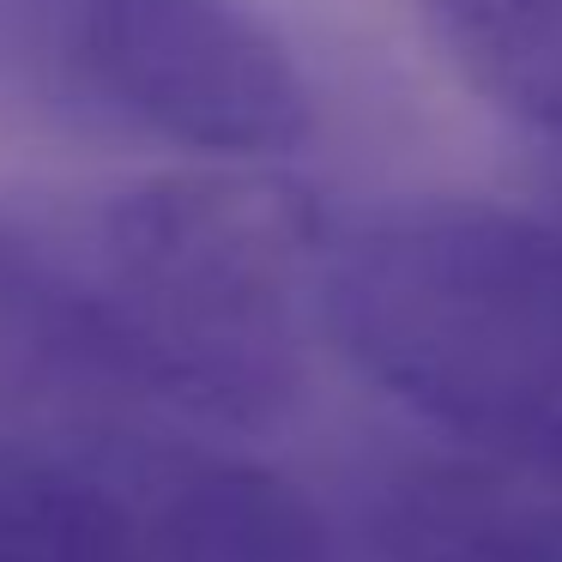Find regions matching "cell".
I'll return each instance as SVG.
<instances>
[{
    "label": "cell",
    "mask_w": 562,
    "mask_h": 562,
    "mask_svg": "<svg viewBox=\"0 0 562 562\" xmlns=\"http://www.w3.org/2000/svg\"><path fill=\"white\" fill-rule=\"evenodd\" d=\"M127 375L164 429L284 412L327 339L333 218L255 164L158 170L74 212Z\"/></svg>",
    "instance_id": "6da1fadb"
},
{
    "label": "cell",
    "mask_w": 562,
    "mask_h": 562,
    "mask_svg": "<svg viewBox=\"0 0 562 562\" xmlns=\"http://www.w3.org/2000/svg\"><path fill=\"white\" fill-rule=\"evenodd\" d=\"M327 345L441 436L562 448V218L453 194L339 212Z\"/></svg>",
    "instance_id": "7a4b0ae2"
},
{
    "label": "cell",
    "mask_w": 562,
    "mask_h": 562,
    "mask_svg": "<svg viewBox=\"0 0 562 562\" xmlns=\"http://www.w3.org/2000/svg\"><path fill=\"white\" fill-rule=\"evenodd\" d=\"M0 91L43 110L255 164L308 134V79L248 0H37L0 19Z\"/></svg>",
    "instance_id": "3957f363"
},
{
    "label": "cell",
    "mask_w": 562,
    "mask_h": 562,
    "mask_svg": "<svg viewBox=\"0 0 562 562\" xmlns=\"http://www.w3.org/2000/svg\"><path fill=\"white\" fill-rule=\"evenodd\" d=\"M164 429L127 375L74 212L0 200V448H103Z\"/></svg>",
    "instance_id": "277c9868"
},
{
    "label": "cell",
    "mask_w": 562,
    "mask_h": 562,
    "mask_svg": "<svg viewBox=\"0 0 562 562\" xmlns=\"http://www.w3.org/2000/svg\"><path fill=\"white\" fill-rule=\"evenodd\" d=\"M381 562H562V448L441 436L375 496Z\"/></svg>",
    "instance_id": "5b68a950"
},
{
    "label": "cell",
    "mask_w": 562,
    "mask_h": 562,
    "mask_svg": "<svg viewBox=\"0 0 562 562\" xmlns=\"http://www.w3.org/2000/svg\"><path fill=\"white\" fill-rule=\"evenodd\" d=\"M127 448H0V562H151Z\"/></svg>",
    "instance_id": "8992f818"
},
{
    "label": "cell",
    "mask_w": 562,
    "mask_h": 562,
    "mask_svg": "<svg viewBox=\"0 0 562 562\" xmlns=\"http://www.w3.org/2000/svg\"><path fill=\"white\" fill-rule=\"evenodd\" d=\"M448 67L562 158V0H424Z\"/></svg>",
    "instance_id": "52a82bcc"
},
{
    "label": "cell",
    "mask_w": 562,
    "mask_h": 562,
    "mask_svg": "<svg viewBox=\"0 0 562 562\" xmlns=\"http://www.w3.org/2000/svg\"><path fill=\"white\" fill-rule=\"evenodd\" d=\"M19 7H31V0H0V19H13Z\"/></svg>",
    "instance_id": "ba28073f"
}]
</instances>
